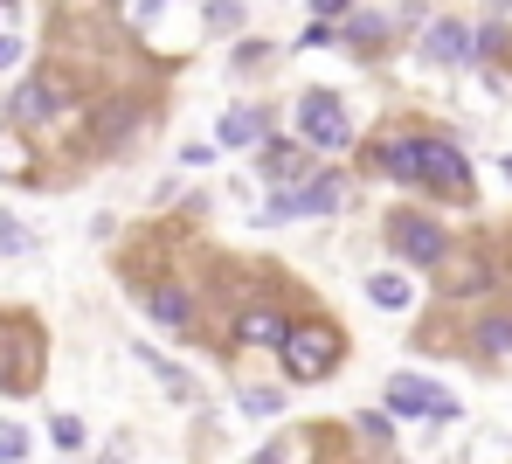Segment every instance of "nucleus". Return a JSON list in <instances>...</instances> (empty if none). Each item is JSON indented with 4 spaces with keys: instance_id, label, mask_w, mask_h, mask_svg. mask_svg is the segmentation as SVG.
Segmentation results:
<instances>
[{
    "instance_id": "nucleus-1",
    "label": "nucleus",
    "mask_w": 512,
    "mask_h": 464,
    "mask_svg": "<svg viewBox=\"0 0 512 464\" xmlns=\"http://www.w3.org/2000/svg\"><path fill=\"white\" fill-rule=\"evenodd\" d=\"M346 326L333 312H312V305H298V319H291V340L277 347V381L284 388H319V381H333L346 368Z\"/></svg>"
},
{
    "instance_id": "nucleus-2",
    "label": "nucleus",
    "mask_w": 512,
    "mask_h": 464,
    "mask_svg": "<svg viewBox=\"0 0 512 464\" xmlns=\"http://www.w3.org/2000/svg\"><path fill=\"white\" fill-rule=\"evenodd\" d=\"M222 305H229L222 312V361H229V347L236 354H277L291 340L298 305L284 291H243V298H222Z\"/></svg>"
},
{
    "instance_id": "nucleus-3",
    "label": "nucleus",
    "mask_w": 512,
    "mask_h": 464,
    "mask_svg": "<svg viewBox=\"0 0 512 464\" xmlns=\"http://www.w3.org/2000/svg\"><path fill=\"white\" fill-rule=\"evenodd\" d=\"M381 236H388V250H395L402 271H443V257L457 250L450 222H443L436 208H423V201H395V208L381 215Z\"/></svg>"
},
{
    "instance_id": "nucleus-4",
    "label": "nucleus",
    "mask_w": 512,
    "mask_h": 464,
    "mask_svg": "<svg viewBox=\"0 0 512 464\" xmlns=\"http://www.w3.org/2000/svg\"><path fill=\"white\" fill-rule=\"evenodd\" d=\"M416 187H423L429 201L478 208V174H471L464 139H450V132H416Z\"/></svg>"
},
{
    "instance_id": "nucleus-5",
    "label": "nucleus",
    "mask_w": 512,
    "mask_h": 464,
    "mask_svg": "<svg viewBox=\"0 0 512 464\" xmlns=\"http://www.w3.org/2000/svg\"><path fill=\"white\" fill-rule=\"evenodd\" d=\"M340 208H353V174L346 167H326L312 181L263 194L256 201V229H284V222H312V215H340Z\"/></svg>"
},
{
    "instance_id": "nucleus-6",
    "label": "nucleus",
    "mask_w": 512,
    "mask_h": 464,
    "mask_svg": "<svg viewBox=\"0 0 512 464\" xmlns=\"http://www.w3.org/2000/svg\"><path fill=\"white\" fill-rule=\"evenodd\" d=\"M49 374V333L28 312H0V395H35Z\"/></svg>"
},
{
    "instance_id": "nucleus-7",
    "label": "nucleus",
    "mask_w": 512,
    "mask_h": 464,
    "mask_svg": "<svg viewBox=\"0 0 512 464\" xmlns=\"http://www.w3.org/2000/svg\"><path fill=\"white\" fill-rule=\"evenodd\" d=\"M381 409H388L395 423H423L429 437H436L443 423H457V416H464V402H457L443 381H429V374H416V368H402V374H388V381H381Z\"/></svg>"
},
{
    "instance_id": "nucleus-8",
    "label": "nucleus",
    "mask_w": 512,
    "mask_h": 464,
    "mask_svg": "<svg viewBox=\"0 0 512 464\" xmlns=\"http://www.w3.org/2000/svg\"><path fill=\"white\" fill-rule=\"evenodd\" d=\"M291 125H298V139H305L312 153H333V160H340V153H353V139H360V132H353L346 97L326 91V84H319V91H298V104H291Z\"/></svg>"
},
{
    "instance_id": "nucleus-9",
    "label": "nucleus",
    "mask_w": 512,
    "mask_h": 464,
    "mask_svg": "<svg viewBox=\"0 0 512 464\" xmlns=\"http://www.w3.org/2000/svg\"><path fill=\"white\" fill-rule=\"evenodd\" d=\"M443 305L457 312V305H499V257L485 250V243H457L450 257H443Z\"/></svg>"
},
{
    "instance_id": "nucleus-10",
    "label": "nucleus",
    "mask_w": 512,
    "mask_h": 464,
    "mask_svg": "<svg viewBox=\"0 0 512 464\" xmlns=\"http://www.w3.org/2000/svg\"><path fill=\"white\" fill-rule=\"evenodd\" d=\"M250 464H353V458H346V430H333V423H291Z\"/></svg>"
},
{
    "instance_id": "nucleus-11",
    "label": "nucleus",
    "mask_w": 512,
    "mask_h": 464,
    "mask_svg": "<svg viewBox=\"0 0 512 464\" xmlns=\"http://www.w3.org/2000/svg\"><path fill=\"white\" fill-rule=\"evenodd\" d=\"M70 77L63 70H35L28 84H14V97H7V118H14V132H42V125H56L63 118V104H70Z\"/></svg>"
},
{
    "instance_id": "nucleus-12",
    "label": "nucleus",
    "mask_w": 512,
    "mask_h": 464,
    "mask_svg": "<svg viewBox=\"0 0 512 464\" xmlns=\"http://www.w3.org/2000/svg\"><path fill=\"white\" fill-rule=\"evenodd\" d=\"M139 305H146V319H153L160 333L194 340V333H201V305H208V298H201L187 278H160V284H146V291H139Z\"/></svg>"
},
{
    "instance_id": "nucleus-13",
    "label": "nucleus",
    "mask_w": 512,
    "mask_h": 464,
    "mask_svg": "<svg viewBox=\"0 0 512 464\" xmlns=\"http://www.w3.org/2000/svg\"><path fill=\"white\" fill-rule=\"evenodd\" d=\"M464 354L478 361V368H506L512 361V305H478L471 312V326H464Z\"/></svg>"
},
{
    "instance_id": "nucleus-14",
    "label": "nucleus",
    "mask_w": 512,
    "mask_h": 464,
    "mask_svg": "<svg viewBox=\"0 0 512 464\" xmlns=\"http://www.w3.org/2000/svg\"><path fill=\"white\" fill-rule=\"evenodd\" d=\"M416 56H423L429 70H464V63H471V21H457V14H429L423 35H416Z\"/></svg>"
},
{
    "instance_id": "nucleus-15",
    "label": "nucleus",
    "mask_w": 512,
    "mask_h": 464,
    "mask_svg": "<svg viewBox=\"0 0 512 464\" xmlns=\"http://www.w3.org/2000/svg\"><path fill=\"white\" fill-rule=\"evenodd\" d=\"M270 125H277L270 104H229V111L215 118V146H222V153H256V146L270 139Z\"/></svg>"
},
{
    "instance_id": "nucleus-16",
    "label": "nucleus",
    "mask_w": 512,
    "mask_h": 464,
    "mask_svg": "<svg viewBox=\"0 0 512 464\" xmlns=\"http://www.w3.org/2000/svg\"><path fill=\"white\" fill-rule=\"evenodd\" d=\"M367 167H374L381 181H395V187H416V125L381 132V139L367 146Z\"/></svg>"
},
{
    "instance_id": "nucleus-17",
    "label": "nucleus",
    "mask_w": 512,
    "mask_h": 464,
    "mask_svg": "<svg viewBox=\"0 0 512 464\" xmlns=\"http://www.w3.org/2000/svg\"><path fill=\"white\" fill-rule=\"evenodd\" d=\"M153 118V104L146 97H111V104H97L90 111V132H97V146L111 153V146H132V132Z\"/></svg>"
},
{
    "instance_id": "nucleus-18",
    "label": "nucleus",
    "mask_w": 512,
    "mask_h": 464,
    "mask_svg": "<svg viewBox=\"0 0 512 464\" xmlns=\"http://www.w3.org/2000/svg\"><path fill=\"white\" fill-rule=\"evenodd\" d=\"M256 174L277 181V187L312 181V146H305V139H263V146H256Z\"/></svg>"
},
{
    "instance_id": "nucleus-19",
    "label": "nucleus",
    "mask_w": 512,
    "mask_h": 464,
    "mask_svg": "<svg viewBox=\"0 0 512 464\" xmlns=\"http://www.w3.org/2000/svg\"><path fill=\"white\" fill-rule=\"evenodd\" d=\"M132 354H139V368L153 374V381H160V388H167L173 402H187V409H201V402H208V388H201V381H194V374L180 368V361H173V354H160V347H146V340H139V347H132Z\"/></svg>"
},
{
    "instance_id": "nucleus-20",
    "label": "nucleus",
    "mask_w": 512,
    "mask_h": 464,
    "mask_svg": "<svg viewBox=\"0 0 512 464\" xmlns=\"http://www.w3.org/2000/svg\"><path fill=\"white\" fill-rule=\"evenodd\" d=\"M353 437H360V451L381 464H395V416L388 409H353V423H346Z\"/></svg>"
},
{
    "instance_id": "nucleus-21",
    "label": "nucleus",
    "mask_w": 512,
    "mask_h": 464,
    "mask_svg": "<svg viewBox=\"0 0 512 464\" xmlns=\"http://www.w3.org/2000/svg\"><path fill=\"white\" fill-rule=\"evenodd\" d=\"M381 42H395V14H346L340 21V49H353V56H374Z\"/></svg>"
},
{
    "instance_id": "nucleus-22",
    "label": "nucleus",
    "mask_w": 512,
    "mask_h": 464,
    "mask_svg": "<svg viewBox=\"0 0 512 464\" xmlns=\"http://www.w3.org/2000/svg\"><path fill=\"white\" fill-rule=\"evenodd\" d=\"M367 305H381V312H416L423 298H416V284L402 278V271H374V278H367Z\"/></svg>"
},
{
    "instance_id": "nucleus-23",
    "label": "nucleus",
    "mask_w": 512,
    "mask_h": 464,
    "mask_svg": "<svg viewBox=\"0 0 512 464\" xmlns=\"http://www.w3.org/2000/svg\"><path fill=\"white\" fill-rule=\"evenodd\" d=\"M236 402H243V416H256V423H277L284 416V381H236Z\"/></svg>"
},
{
    "instance_id": "nucleus-24",
    "label": "nucleus",
    "mask_w": 512,
    "mask_h": 464,
    "mask_svg": "<svg viewBox=\"0 0 512 464\" xmlns=\"http://www.w3.org/2000/svg\"><path fill=\"white\" fill-rule=\"evenodd\" d=\"M512 49L506 21H471V63H485V70H499V56Z\"/></svg>"
},
{
    "instance_id": "nucleus-25",
    "label": "nucleus",
    "mask_w": 512,
    "mask_h": 464,
    "mask_svg": "<svg viewBox=\"0 0 512 464\" xmlns=\"http://www.w3.org/2000/svg\"><path fill=\"white\" fill-rule=\"evenodd\" d=\"M0 174H7V181H35V153H28V132H0Z\"/></svg>"
},
{
    "instance_id": "nucleus-26",
    "label": "nucleus",
    "mask_w": 512,
    "mask_h": 464,
    "mask_svg": "<svg viewBox=\"0 0 512 464\" xmlns=\"http://www.w3.org/2000/svg\"><path fill=\"white\" fill-rule=\"evenodd\" d=\"M160 7H180V0H111L118 28H132V35H139V28H153V14H160Z\"/></svg>"
},
{
    "instance_id": "nucleus-27",
    "label": "nucleus",
    "mask_w": 512,
    "mask_h": 464,
    "mask_svg": "<svg viewBox=\"0 0 512 464\" xmlns=\"http://www.w3.org/2000/svg\"><path fill=\"white\" fill-rule=\"evenodd\" d=\"M28 250H35V229H28L21 215L0 208V257H28Z\"/></svg>"
},
{
    "instance_id": "nucleus-28",
    "label": "nucleus",
    "mask_w": 512,
    "mask_h": 464,
    "mask_svg": "<svg viewBox=\"0 0 512 464\" xmlns=\"http://www.w3.org/2000/svg\"><path fill=\"white\" fill-rule=\"evenodd\" d=\"M243 21H250V14H243V0H208V28H215V35H236Z\"/></svg>"
},
{
    "instance_id": "nucleus-29",
    "label": "nucleus",
    "mask_w": 512,
    "mask_h": 464,
    "mask_svg": "<svg viewBox=\"0 0 512 464\" xmlns=\"http://www.w3.org/2000/svg\"><path fill=\"white\" fill-rule=\"evenodd\" d=\"M49 444L56 451H84V423L77 416H49Z\"/></svg>"
},
{
    "instance_id": "nucleus-30",
    "label": "nucleus",
    "mask_w": 512,
    "mask_h": 464,
    "mask_svg": "<svg viewBox=\"0 0 512 464\" xmlns=\"http://www.w3.org/2000/svg\"><path fill=\"white\" fill-rule=\"evenodd\" d=\"M263 63H270V42H236V56H229L236 77H250V70H263Z\"/></svg>"
},
{
    "instance_id": "nucleus-31",
    "label": "nucleus",
    "mask_w": 512,
    "mask_h": 464,
    "mask_svg": "<svg viewBox=\"0 0 512 464\" xmlns=\"http://www.w3.org/2000/svg\"><path fill=\"white\" fill-rule=\"evenodd\" d=\"M21 458H28V430L0 423V464H21Z\"/></svg>"
},
{
    "instance_id": "nucleus-32",
    "label": "nucleus",
    "mask_w": 512,
    "mask_h": 464,
    "mask_svg": "<svg viewBox=\"0 0 512 464\" xmlns=\"http://www.w3.org/2000/svg\"><path fill=\"white\" fill-rule=\"evenodd\" d=\"M340 42V21H312L305 35H298V49H333Z\"/></svg>"
},
{
    "instance_id": "nucleus-33",
    "label": "nucleus",
    "mask_w": 512,
    "mask_h": 464,
    "mask_svg": "<svg viewBox=\"0 0 512 464\" xmlns=\"http://www.w3.org/2000/svg\"><path fill=\"white\" fill-rule=\"evenodd\" d=\"M312 14H319V21H346V14H360V7H353V0H312Z\"/></svg>"
},
{
    "instance_id": "nucleus-34",
    "label": "nucleus",
    "mask_w": 512,
    "mask_h": 464,
    "mask_svg": "<svg viewBox=\"0 0 512 464\" xmlns=\"http://www.w3.org/2000/svg\"><path fill=\"white\" fill-rule=\"evenodd\" d=\"M14 63H21V42H14V35H0V70H14Z\"/></svg>"
},
{
    "instance_id": "nucleus-35",
    "label": "nucleus",
    "mask_w": 512,
    "mask_h": 464,
    "mask_svg": "<svg viewBox=\"0 0 512 464\" xmlns=\"http://www.w3.org/2000/svg\"><path fill=\"white\" fill-rule=\"evenodd\" d=\"M125 451H132V444H111V451H104L97 464H125Z\"/></svg>"
},
{
    "instance_id": "nucleus-36",
    "label": "nucleus",
    "mask_w": 512,
    "mask_h": 464,
    "mask_svg": "<svg viewBox=\"0 0 512 464\" xmlns=\"http://www.w3.org/2000/svg\"><path fill=\"white\" fill-rule=\"evenodd\" d=\"M499 181H506V194H512V153H499Z\"/></svg>"
},
{
    "instance_id": "nucleus-37",
    "label": "nucleus",
    "mask_w": 512,
    "mask_h": 464,
    "mask_svg": "<svg viewBox=\"0 0 512 464\" xmlns=\"http://www.w3.org/2000/svg\"><path fill=\"white\" fill-rule=\"evenodd\" d=\"M492 7H512V0H492Z\"/></svg>"
},
{
    "instance_id": "nucleus-38",
    "label": "nucleus",
    "mask_w": 512,
    "mask_h": 464,
    "mask_svg": "<svg viewBox=\"0 0 512 464\" xmlns=\"http://www.w3.org/2000/svg\"><path fill=\"white\" fill-rule=\"evenodd\" d=\"M7 7H14V0H7Z\"/></svg>"
}]
</instances>
